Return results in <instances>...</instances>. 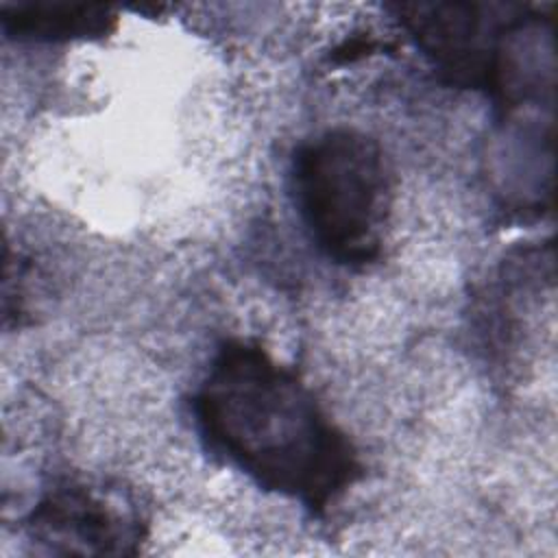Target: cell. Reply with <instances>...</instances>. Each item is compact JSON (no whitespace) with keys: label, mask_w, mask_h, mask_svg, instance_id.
<instances>
[{"label":"cell","mask_w":558,"mask_h":558,"mask_svg":"<svg viewBox=\"0 0 558 558\" xmlns=\"http://www.w3.org/2000/svg\"><path fill=\"white\" fill-rule=\"evenodd\" d=\"M2 28L17 39L92 41L116 28V15L102 4L35 0L4 4Z\"/></svg>","instance_id":"5"},{"label":"cell","mask_w":558,"mask_h":558,"mask_svg":"<svg viewBox=\"0 0 558 558\" xmlns=\"http://www.w3.org/2000/svg\"><path fill=\"white\" fill-rule=\"evenodd\" d=\"M395 11L445 81L493 98L514 37L532 15L530 7L510 2H401Z\"/></svg>","instance_id":"3"},{"label":"cell","mask_w":558,"mask_h":558,"mask_svg":"<svg viewBox=\"0 0 558 558\" xmlns=\"http://www.w3.org/2000/svg\"><path fill=\"white\" fill-rule=\"evenodd\" d=\"M290 181L299 216L329 259L364 266L379 255L392 183L375 137L351 126L314 135L296 148Z\"/></svg>","instance_id":"2"},{"label":"cell","mask_w":558,"mask_h":558,"mask_svg":"<svg viewBox=\"0 0 558 558\" xmlns=\"http://www.w3.org/2000/svg\"><path fill=\"white\" fill-rule=\"evenodd\" d=\"M194 416L214 453L312 514H325L362 477L355 447L310 386L253 340L220 344Z\"/></svg>","instance_id":"1"},{"label":"cell","mask_w":558,"mask_h":558,"mask_svg":"<svg viewBox=\"0 0 558 558\" xmlns=\"http://www.w3.org/2000/svg\"><path fill=\"white\" fill-rule=\"evenodd\" d=\"M26 530L48 554L133 556L148 534V523L124 490L65 477L41 495L26 519Z\"/></svg>","instance_id":"4"}]
</instances>
